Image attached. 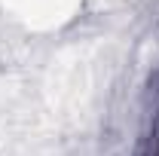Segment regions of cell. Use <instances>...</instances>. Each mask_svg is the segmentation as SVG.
Returning <instances> with one entry per match:
<instances>
[]
</instances>
